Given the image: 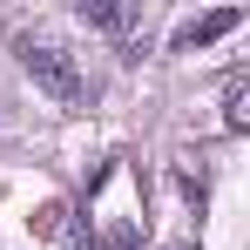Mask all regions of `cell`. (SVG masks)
Masks as SVG:
<instances>
[{
    "mask_svg": "<svg viewBox=\"0 0 250 250\" xmlns=\"http://www.w3.org/2000/svg\"><path fill=\"white\" fill-rule=\"evenodd\" d=\"M183 250H189V244H183Z\"/></svg>",
    "mask_w": 250,
    "mask_h": 250,
    "instance_id": "cell-5",
    "label": "cell"
},
{
    "mask_svg": "<svg viewBox=\"0 0 250 250\" xmlns=\"http://www.w3.org/2000/svg\"><path fill=\"white\" fill-rule=\"evenodd\" d=\"M21 68H27L34 88H47L61 108H82V102H88V75L75 68L68 47H54V41H21Z\"/></svg>",
    "mask_w": 250,
    "mask_h": 250,
    "instance_id": "cell-1",
    "label": "cell"
},
{
    "mask_svg": "<svg viewBox=\"0 0 250 250\" xmlns=\"http://www.w3.org/2000/svg\"><path fill=\"white\" fill-rule=\"evenodd\" d=\"M244 27V7H209V14H196V21H183L176 27V54H189V47H209V41H223V34H237Z\"/></svg>",
    "mask_w": 250,
    "mask_h": 250,
    "instance_id": "cell-2",
    "label": "cell"
},
{
    "mask_svg": "<svg viewBox=\"0 0 250 250\" xmlns=\"http://www.w3.org/2000/svg\"><path fill=\"white\" fill-rule=\"evenodd\" d=\"M223 128H250V82L244 75H230V88H223Z\"/></svg>",
    "mask_w": 250,
    "mask_h": 250,
    "instance_id": "cell-4",
    "label": "cell"
},
{
    "mask_svg": "<svg viewBox=\"0 0 250 250\" xmlns=\"http://www.w3.org/2000/svg\"><path fill=\"white\" fill-rule=\"evenodd\" d=\"M82 21H88V27L122 34V27H135V7H115V0H82Z\"/></svg>",
    "mask_w": 250,
    "mask_h": 250,
    "instance_id": "cell-3",
    "label": "cell"
}]
</instances>
